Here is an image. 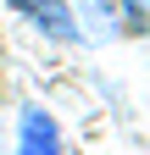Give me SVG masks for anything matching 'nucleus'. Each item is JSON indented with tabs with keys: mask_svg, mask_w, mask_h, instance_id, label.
Returning <instances> with one entry per match:
<instances>
[{
	"mask_svg": "<svg viewBox=\"0 0 150 155\" xmlns=\"http://www.w3.org/2000/svg\"><path fill=\"white\" fill-rule=\"evenodd\" d=\"M11 11H22L33 28H45L50 39H61V45H72V39H84V28L72 22V6L67 0H6Z\"/></svg>",
	"mask_w": 150,
	"mask_h": 155,
	"instance_id": "1",
	"label": "nucleus"
},
{
	"mask_svg": "<svg viewBox=\"0 0 150 155\" xmlns=\"http://www.w3.org/2000/svg\"><path fill=\"white\" fill-rule=\"evenodd\" d=\"M17 155H61V127H56V116L28 105L22 122H17Z\"/></svg>",
	"mask_w": 150,
	"mask_h": 155,
	"instance_id": "2",
	"label": "nucleus"
}]
</instances>
